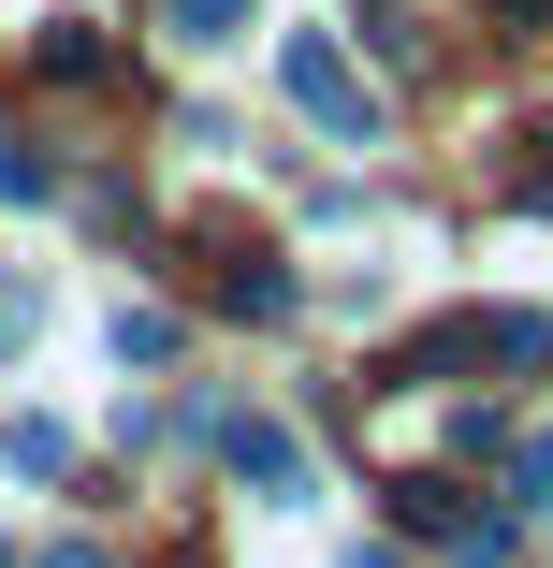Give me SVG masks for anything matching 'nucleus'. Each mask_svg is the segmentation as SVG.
<instances>
[{"instance_id": "f257e3e1", "label": "nucleus", "mask_w": 553, "mask_h": 568, "mask_svg": "<svg viewBox=\"0 0 553 568\" xmlns=\"http://www.w3.org/2000/svg\"><path fill=\"white\" fill-rule=\"evenodd\" d=\"M291 102H306V118L336 132V146H379V102H365V73H350L336 44H320V30L291 44Z\"/></svg>"}, {"instance_id": "f03ea898", "label": "nucleus", "mask_w": 553, "mask_h": 568, "mask_svg": "<svg viewBox=\"0 0 553 568\" xmlns=\"http://www.w3.org/2000/svg\"><path fill=\"white\" fill-rule=\"evenodd\" d=\"M44 73H59V88H88V73H102V30H88V16H73V30H44Z\"/></svg>"}, {"instance_id": "7ed1b4c3", "label": "nucleus", "mask_w": 553, "mask_h": 568, "mask_svg": "<svg viewBox=\"0 0 553 568\" xmlns=\"http://www.w3.org/2000/svg\"><path fill=\"white\" fill-rule=\"evenodd\" d=\"M248 30V0H175V44H234Z\"/></svg>"}, {"instance_id": "20e7f679", "label": "nucleus", "mask_w": 553, "mask_h": 568, "mask_svg": "<svg viewBox=\"0 0 553 568\" xmlns=\"http://www.w3.org/2000/svg\"><path fill=\"white\" fill-rule=\"evenodd\" d=\"M44 568H117V554H88V539H59V554H44Z\"/></svg>"}, {"instance_id": "39448f33", "label": "nucleus", "mask_w": 553, "mask_h": 568, "mask_svg": "<svg viewBox=\"0 0 553 568\" xmlns=\"http://www.w3.org/2000/svg\"><path fill=\"white\" fill-rule=\"evenodd\" d=\"M0 568H16V554H0Z\"/></svg>"}]
</instances>
